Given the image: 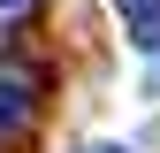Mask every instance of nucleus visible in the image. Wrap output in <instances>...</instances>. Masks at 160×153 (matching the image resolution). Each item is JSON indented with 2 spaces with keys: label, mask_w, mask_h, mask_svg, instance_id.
Listing matches in <instances>:
<instances>
[{
  "label": "nucleus",
  "mask_w": 160,
  "mask_h": 153,
  "mask_svg": "<svg viewBox=\"0 0 160 153\" xmlns=\"http://www.w3.org/2000/svg\"><path fill=\"white\" fill-rule=\"evenodd\" d=\"M31 107H38V76L8 61V69H0V130H23Z\"/></svg>",
  "instance_id": "obj_1"
},
{
  "label": "nucleus",
  "mask_w": 160,
  "mask_h": 153,
  "mask_svg": "<svg viewBox=\"0 0 160 153\" xmlns=\"http://www.w3.org/2000/svg\"><path fill=\"white\" fill-rule=\"evenodd\" d=\"M92 153H122V145H92Z\"/></svg>",
  "instance_id": "obj_4"
},
{
  "label": "nucleus",
  "mask_w": 160,
  "mask_h": 153,
  "mask_svg": "<svg viewBox=\"0 0 160 153\" xmlns=\"http://www.w3.org/2000/svg\"><path fill=\"white\" fill-rule=\"evenodd\" d=\"M114 8H137V0H114Z\"/></svg>",
  "instance_id": "obj_5"
},
{
  "label": "nucleus",
  "mask_w": 160,
  "mask_h": 153,
  "mask_svg": "<svg viewBox=\"0 0 160 153\" xmlns=\"http://www.w3.org/2000/svg\"><path fill=\"white\" fill-rule=\"evenodd\" d=\"M122 15H130V46L160 54V0H137V8H122Z\"/></svg>",
  "instance_id": "obj_2"
},
{
  "label": "nucleus",
  "mask_w": 160,
  "mask_h": 153,
  "mask_svg": "<svg viewBox=\"0 0 160 153\" xmlns=\"http://www.w3.org/2000/svg\"><path fill=\"white\" fill-rule=\"evenodd\" d=\"M23 8H31V0H0V15H23Z\"/></svg>",
  "instance_id": "obj_3"
}]
</instances>
